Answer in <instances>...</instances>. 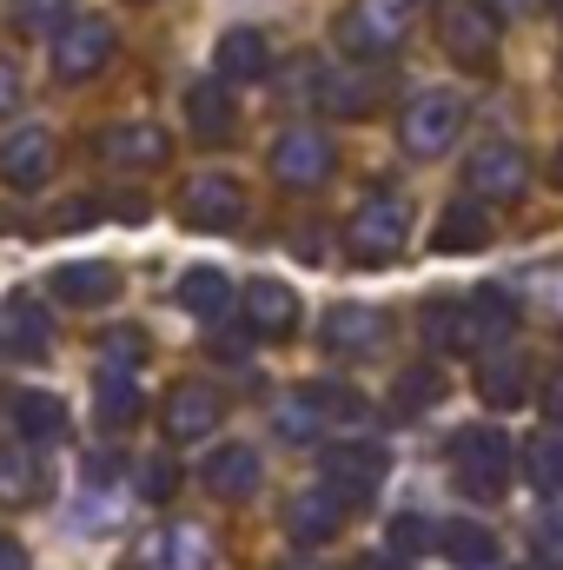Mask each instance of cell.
I'll use <instances>...</instances> for the list:
<instances>
[{"label": "cell", "mask_w": 563, "mask_h": 570, "mask_svg": "<svg viewBox=\"0 0 563 570\" xmlns=\"http://www.w3.org/2000/svg\"><path fill=\"white\" fill-rule=\"evenodd\" d=\"M279 570H318V564H279Z\"/></svg>", "instance_id": "7dc6e473"}, {"label": "cell", "mask_w": 563, "mask_h": 570, "mask_svg": "<svg viewBox=\"0 0 563 570\" xmlns=\"http://www.w3.org/2000/svg\"><path fill=\"white\" fill-rule=\"evenodd\" d=\"M13 425L27 444H60L67 438V405H60V392H20L13 399Z\"/></svg>", "instance_id": "4316f807"}, {"label": "cell", "mask_w": 563, "mask_h": 570, "mask_svg": "<svg viewBox=\"0 0 563 570\" xmlns=\"http://www.w3.org/2000/svg\"><path fill=\"white\" fill-rule=\"evenodd\" d=\"M285 531L298 538V544H325V538H338L345 531V498L325 484V491H298L292 498V511H285Z\"/></svg>", "instance_id": "d6986e66"}, {"label": "cell", "mask_w": 563, "mask_h": 570, "mask_svg": "<svg viewBox=\"0 0 563 570\" xmlns=\"http://www.w3.org/2000/svg\"><path fill=\"white\" fill-rule=\"evenodd\" d=\"M405 239H412V206L392 199V193L365 199V206L352 213V226H345V253H352L358 266H392V259L405 253Z\"/></svg>", "instance_id": "3957f363"}, {"label": "cell", "mask_w": 563, "mask_h": 570, "mask_svg": "<svg viewBox=\"0 0 563 570\" xmlns=\"http://www.w3.org/2000/svg\"><path fill=\"white\" fill-rule=\"evenodd\" d=\"M0 570H27V544L7 538V531H0Z\"/></svg>", "instance_id": "ab89813d"}, {"label": "cell", "mask_w": 563, "mask_h": 570, "mask_svg": "<svg viewBox=\"0 0 563 570\" xmlns=\"http://www.w3.org/2000/svg\"><path fill=\"white\" fill-rule=\"evenodd\" d=\"M451 471H457V491L464 498L497 504L504 484H511V438L504 431H457L451 438Z\"/></svg>", "instance_id": "277c9868"}, {"label": "cell", "mask_w": 563, "mask_h": 570, "mask_svg": "<svg viewBox=\"0 0 563 570\" xmlns=\"http://www.w3.org/2000/svg\"><path fill=\"white\" fill-rule=\"evenodd\" d=\"M437 544V524H424V518H398L392 524V551L405 558V551H431Z\"/></svg>", "instance_id": "d590c367"}, {"label": "cell", "mask_w": 563, "mask_h": 570, "mask_svg": "<svg viewBox=\"0 0 563 570\" xmlns=\"http://www.w3.org/2000/svg\"><path fill=\"white\" fill-rule=\"evenodd\" d=\"M113 213H120V219H146V193H120Z\"/></svg>", "instance_id": "7bdbcfd3"}, {"label": "cell", "mask_w": 563, "mask_h": 570, "mask_svg": "<svg viewBox=\"0 0 563 570\" xmlns=\"http://www.w3.org/2000/svg\"><path fill=\"white\" fill-rule=\"evenodd\" d=\"M219 352L226 358H246V332H219Z\"/></svg>", "instance_id": "ee69618b"}, {"label": "cell", "mask_w": 563, "mask_h": 570, "mask_svg": "<svg viewBox=\"0 0 563 570\" xmlns=\"http://www.w3.org/2000/svg\"><path fill=\"white\" fill-rule=\"evenodd\" d=\"M172 484H179V478H172V464H152V471H146V491H152V498H166Z\"/></svg>", "instance_id": "b9f144b4"}, {"label": "cell", "mask_w": 563, "mask_h": 570, "mask_svg": "<svg viewBox=\"0 0 563 570\" xmlns=\"http://www.w3.org/2000/svg\"><path fill=\"white\" fill-rule=\"evenodd\" d=\"M318 419H325V412H318V399H312V392L285 399L279 412H273V425H279L285 444H305V438H318Z\"/></svg>", "instance_id": "836d02e7"}, {"label": "cell", "mask_w": 563, "mask_h": 570, "mask_svg": "<svg viewBox=\"0 0 563 570\" xmlns=\"http://www.w3.org/2000/svg\"><path fill=\"white\" fill-rule=\"evenodd\" d=\"M0 345H7L13 358H47V352H53V318H47V305L13 298V305L0 312Z\"/></svg>", "instance_id": "ffe728a7"}, {"label": "cell", "mask_w": 563, "mask_h": 570, "mask_svg": "<svg viewBox=\"0 0 563 570\" xmlns=\"http://www.w3.org/2000/svg\"><path fill=\"white\" fill-rule=\"evenodd\" d=\"M491 7H504V13H524V7H531V0H491Z\"/></svg>", "instance_id": "bcb514c9"}, {"label": "cell", "mask_w": 563, "mask_h": 570, "mask_svg": "<svg viewBox=\"0 0 563 570\" xmlns=\"http://www.w3.org/2000/svg\"><path fill=\"white\" fill-rule=\"evenodd\" d=\"M318 471H325V484L352 504V498H365V491L385 478V444H325Z\"/></svg>", "instance_id": "7c38bea8"}, {"label": "cell", "mask_w": 563, "mask_h": 570, "mask_svg": "<svg viewBox=\"0 0 563 570\" xmlns=\"http://www.w3.org/2000/svg\"><path fill=\"white\" fill-rule=\"evenodd\" d=\"M93 219H100L93 199H67V206H53V233H80V226H93Z\"/></svg>", "instance_id": "74e56055"}, {"label": "cell", "mask_w": 563, "mask_h": 570, "mask_svg": "<svg viewBox=\"0 0 563 570\" xmlns=\"http://www.w3.org/2000/svg\"><path fill=\"white\" fill-rule=\"evenodd\" d=\"M107 53H113V27L93 20V13H80L53 33V73L60 80H93L107 67Z\"/></svg>", "instance_id": "9c48e42d"}, {"label": "cell", "mask_w": 563, "mask_h": 570, "mask_svg": "<svg viewBox=\"0 0 563 570\" xmlns=\"http://www.w3.org/2000/svg\"><path fill=\"white\" fill-rule=\"evenodd\" d=\"M511 318H517L511 292L484 285L471 305H431V312H424V338H431L437 352H477L484 338H504Z\"/></svg>", "instance_id": "6da1fadb"}, {"label": "cell", "mask_w": 563, "mask_h": 570, "mask_svg": "<svg viewBox=\"0 0 563 570\" xmlns=\"http://www.w3.org/2000/svg\"><path fill=\"white\" fill-rule=\"evenodd\" d=\"M246 318H253V332L285 338V332L298 325V292H292V285H279V279L246 285Z\"/></svg>", "instance_id": "603a6c76"}, {"label": "cell", "mask_w": 563, "mask_h": 570, "mask_svg": "<svg viewBox=\"0 0 563 570\" xmlns=\"http://www.w3.org/2000/svg\"><path fill=\"white\" fill-rule=\"evenodd\" d=\"M524 471H531V484L544 498H563V438H537L531 458H524Z\"/></svg>", "instance_id": "d6a6232c"}, {"label": "cell", "mask_w": 563, "mask_h": 570, "mask_svg": "<svg viewBox=\"0 0 563 570\" xmlns=\"http://www.w3.org/2000/svg\"><path fill=\"white\" fill-rule=\"evenodd\" d=\"M412 40V0H352L338 20V47L352 60H385Z\"/></svg>", "instance_id": "7a4b0ae2"}, {"label": "cell", "mask_w": 563, "mask_h": 570, "mask_svg": "<svg viewBox=\"0 0 563 570\" xmlns=\"http://www.w3.org/2000/svg\"><path fill=\"white\" fill-rule=\"evenodd\" d=\"M179 219H186L192 233H233V226L246 219V186H239L233 173H199V179H186V193H179Z\"/></svg>", "instance_id": "52a82bcc"}, {"label": "cell", "mask_w": 563, "mask_h": 570, "mask_svg": "<svg viewBox=\"0 0 563 570\" xmlns=\"http://www.w3.org/2000/svg\"><path fill=\"white\" fill-rule=\"evenodd\" d=\"M206 491L213 498H253L259 491V478H266V458L253 451V444H219L213 458H206Z\"/></svg>", "instance_id": "2e32d148"}, {"label": "cell", "mask_w": 563, "mask_h": 570, "mask_svg": "<svg viewBox=\"0 0 563 570\" xmlns=\"http://www.w3.org/2000/svg\"><path fill=\"white\" fill-rule=\"evenodd\" d=\"M484 246H491V213H484L477 199L444 206V219H437V253H484Z\"/></svg>", "instance_id": "484cf974"}, {"label": "cell", "mask_w": 563, "mask_h": 570, "mask_svg": "<svg viewBox=\"0 0 563 570\" xmlns=\"http://www.w3.org/2000/svg\"><path fill=\"white\" fill-rule=\"evenodd\" d=\"M60 7H67V0H13V27L40 33V27H53V20H60Z\"/></svg>", "instance_id": "8d00e7d4"}, {"label": "cell", "mask_w": 563, "mask_h": 570, "mask_svg": "<svg viewBox=\"0 0 563 570\" xmlns=\"http://www.w3.org/2000/svg\"><path fill=\"white\" fill-rule=\"evenodd\" d=\"M20 107V73H13V60H0V114H13Z\"/></svg>", "instance_id": "f35d334b"}, {"label": "cell", "mask_w": 563, "mask_h": 570, "mask_svg": "<svg viewBox=\"0 0 563 570\" xmlns=\"http://www.w3.org/2000/svg\"><path fill=\"white\" fill-rule=\"evenodd\" d=\"M179 305H186L192 318H219V312L233 305V279H226L219 266H192V273L179 279Z\"/></svg>", "instance_id": "f1b7e54d"}, {"label": "cell", "mask_w": 563, "mask_h": 570, "mask_svg": "<svg viewBox=\"0 0 563 570\" xmlns=\"http://www.w3.org/2000/svg\"><path fill=\"white\" fill-rule=\"evenodd\" d=\"M551 7H557V27H563V0H551Z\"/></svg>", "instance_id": "c3c4849f"}, {"label": "cell", "mask_w": 563, "mask_h": 570, "mask_svg": "<svg viewBox=\"0 0 563 570\" xmlns=\"http://www.w3.org/2000/svg\"><path fill=\"white\" fill-rule=\"evenodd\" d=\"M312 100H318V114H332V120H358V114L378 107V73H338V67H318Z\"/></svg>", "instance_id": "9a60e30c"}, {"label": "cell", "mask_w": 563, "mask_h": 570, "mask_svg": "<svg viewBox=\"0 0 563 570\" xmlns=\"http://www.w3.org/2000/svg\"><path fill=\"white\" fill-rule=\"evenodd\" d=\"M213 425H219V392H213V385L186 379V385H172V392H166V438H172V444L213 438Z\"/></svg>", "instance_id": "5bb4252c"}, {"label": "cell", "mask_w": 563, "mask_h": 570, "mask_svg": "<svg viewBox=\"0 0 563 570\" xmlns=\"http://www.w3.org/2000/svg\"><path fill=\"white\" fill-rule=\"evenodd\" d=\"M186 120H192V134H199V140H233V134H239L233 87H226V80H199V87L186 94Z\"/></svg>", "instance_id": "44dd1931"}, {"label": "cell", "mask_w": 563, "mask_h": 570, "mask_svg": "<svg viewBox=\"0 0 563 570\" xmlns=\"http://www.w3.org/2000/svg\"><path fill=\"white\" fill-rule=\"evenodd\" d=\"M146 570H213V531L206 524H166L146 544Z\"/></svg>", "instance_id": "e0dca14e"}, {"label": "cell", "mask_w": 563, "mask_h": 570, "mask_svg": "<svg viewBox=\"0 0 563 570\" xmlns=\"http://www.w3.org/2000/svg\"><path fill=\"white\" fill-rule=\"evenodd\" d=\"M40 498V464H33V451L27 444H0V504H33Z\"/></svg>", "instance_id": "4dcf8cb0"}, {"label": "cell", "mask_w": 563, "mask_h": 570, "mask_svg": "<svg viewBox=\"0 0 563 570\" xmlns=\"http://www.w3.org/2000/svg\"><path fill=\"white\" fill-rule=\"evenodd\" d=\"M477 392H484L497 412H511V405H524L531 379H524V365H517L511 352H497V358H484V365H477Z\"/></svg>", "instance_id": "f546056e"}, {"label": "cell", "mask_w": 563, "mask_h": 570, "mask_svg": "<svg viewBox=\"0 0 563 570\" xmlns=\"http://www.w3.org/2000/svg\"><path fill=\"white\" fill-rule=\"evenodd\" d=\"M437 399H444V379H437L431 365H412V372H398V412H405V419L431 412Z\"/></svg>", "instance_id": "1f68e13d"}, {"label": "cell", "mask_w": 563, "mask_h": 570, "mask_svg": "<svg viewBox=\"0 0 563 570\" xmlns=\"http://www.w3.org/2000/svg\"><path fill=\"white\" fill-rule=\"evenodd\" d=\"M457 134H464V100H457V94H444V87L418 94V100L398 114V140H405L412 159H437V153H451Z\"/></svg>", "instance_id": "8992f818"}, {"label": "cell", "mask_w": 563, "mask_h": 570, "mask_svg": "<svg viewBox=\"0 0 563 570\" xmlns=\"http://www.w3.org/2000/svg\"><path fill=\"white\" fill-rule=\"evenodd\" d=\"M100 159H107V166H159V159H166V134H159V127H140V120L107 127V134H100Z\"/></svg>", "instance_id": "cb8c5ba5"}, {"label": "cell", "mask_w": 563, "mask_h": 570, "mask_svg": "<svg viewBox=\"0 0 563 570\" xmlns=\"http://www.w3.org/2000/svg\"><path fill=\"white\" fill-rule=\"evenodd\" d=\"M332 134L325 127H285L279 146H273V173H279L285 186H325V173H332Z\"/></svg>", "instance_id": "30bf717a"}, {"label": "cell", "mask_w": 563, "mask_h": 570, "mask_svg": "<svg viewBox=\"0 0 563 570\" xmlns=\"http://www.w3.org/2000/svg\"><path fill=\"white\" fill-rule=\"evenodd\" d=\"M437 551L457 570H491L497 564V538L477 524V518H457V524H437Z\"/></svg>", "instance_id": "d4e9b609"}, {"label": "cell", "mask_w": 563, "mask_h": 570, "mask_svg": "<svg viewBox=\"0 0 563 570\" xmlns=\"http://www.w3.org/2000/svg\"><path fill=\"white\" fill-rule=\"evenodd\" d=\"M464 179H471L477 199H524V193H531V153L511 146V140H484L471 153Z\"/></svg>", "instance_id": "ba28073f"}, {"label": "cell", "mask_w": 563, "mask_h": 570, "mask_svg": "<svg viewBox=\"0 0 563 570\" xmlns=\"http://www.w3.org/2000/svg\"><path fill=\"white\" fill-rule=\"evenodd\" d=\"M557 179H563V153H557Z\"/></svg>", "instance_id": "681fc988"}, {"label": "cell", "mask_w": 563, "mask_h": 570, "mask_svg": "<svg viewBox=\"0 0 563 570\" xmlns=\"http://www.w3.org/2000/svg\"><path fill=\"white\" fill-rule=\"evenodd\" d=\"M318 345H325V352H338V358H365V352H378V345H385V318H378L372 305H338V312H325Z\"/></svg>", "instance_id": "4fadbf2b"}, {"label": "cell", "mask_w": 563, "mask_h": 570, "mask_svg": "<svg viewBox=\"0 0 563 570\" xmlns=\"http://www.w3.org/2000/svg\"><path fill=\"white\" fill-rule=\"evenodd\" d=\"M100 425L107 431H127V425H140V412H146V399H140V385H134V372H100Z\"/></svg>", "instance_id": "83f0119b"}, {"label": "cell", "mask_w": 563, "mask_h": 570, "mask_svg": "<svg viewBox=\"0 0 563 570\" xmlns=\"http://www.w3.org/2000/svg\"><path fill=\"white\" fill-rule=\"evenodd\" d=\"M358 570H412V558H398V551H372V558H358Z\"/></svg>", "instance_id": "60d3db41"}, {"label": "cell", "mask_w": 563, "mask_h": 570, "mask_svg": "<svg viewBox=\"0 0 563 570\" xmlns=\"http://www.w3.org/2000/svg\"><path fill=\"white\" fill-rule=\"evenodd\" d=\"M273 73V47L259 27H226L219 33V80L226 87H246V80H266Z\"/></svg>", "instance_id": "ac0fdd59"}, {"label": "cell", "mask_w": 563, "mask_h": 570, "mask_svg": "<svg viewBox=\"0 0 563 570\" xmlns=\"http://www.w3.org/2000/svg\"><path fill=\"white\" fill-rule=\"evenodd\" d=\"M53 298L60 305H107L113 292H120V273L113 266H100V259H73V266H53Z\"/></svg>", "instance_id": "7402d4cb"}, {"label": "cell", "mask_w": 563, "mask_h": 570, "mask_svg": "<svg viewBox=\"0 0 563 570\" xmlns=\"http://www.w3.org/2000/svg\"><path fill=\"white\" fill-rule=\"evenodd\" d=\"M437 40L457 67H491L497 60V13L491 0H437Z\"/></svg>", "instance_id": "5b68a950"}, {"label": "cell", "mask_w": 563, "mask_h": 570, "mask_svg": "<svg viewBox=\"0 0 563 570\" xmlns=\"http://www.w3.org/2000/svg\"><path fill=\"white\" fill-rule=\"evenodd\" d=\"M0 179L13 193H40L53 179V134L47 127H13L0 140Z\"/></svg>", "instance_id": "8fae6325"}, {"label": "cell", "mask_w": 563, "mask_h": 570, "mask_svg": "<svg viewBox=\"0 0 563 570\" xmlns=\"http://www.w3.org/2000/svg\"><path fill=\"white\" fill-rule=\"evenodd\" d=\"M544 412H551V419H563V379H551V392H544Z\"/></svg>", "instance_id": "f6af8a7d"}, {"label": "cell", "mask_w": 563, "mask_h": 570, "mask_svg": "<svg viewBox=\"0 0 563 570\" xmlns=\"http://www.w3.org/2000/svg\"><path fill=\"white\" fill-rule=\"evenodd\" d=\"M100 352L113 358V372H134L146 358V332L140 325H113V332H100Z\"/></svg>", "instance_id": "e575fe53"}]
</instances>
